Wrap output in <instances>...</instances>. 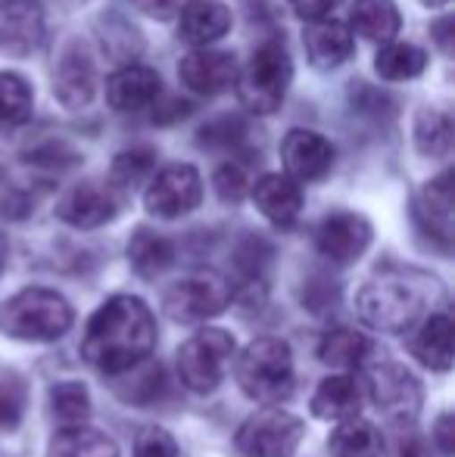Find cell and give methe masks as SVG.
Instances as JSON below:
<instances>
[{
	"instance_id": "obj_34",
	"label": "cell",
	"mask_w": 455,
	"mask_h": 457,
	"mask_svg": "<svg viewBox=\"0 0 455 457\" xmlns=\"http://www.w3.org/2000/svg\"><path fill=\"white\" fill-rule=\"evenodd\" d=\"M25 398H29L25 379L0 367V433H13L22 423Z\"/></svg>"
},
{
	"instance_id": "obj_35",
	"label": "cell",
	"mask_w": 455,
	"mask_h": 457,
	"mask_svg": "<svg viewBox=\"0 0 455 457\" xmlns=\"http://www.w3.org/2000/svg\"><path fill=\"white\" fill-rule=\"evenodd\" d=\"M203 150H237L247 140V121L237 115H219L197 131Z\"/></svg>"
},
{
	"instance_id": "obj_39",
	"label": "cell",
	"mask_w": 455,
	"mask_h": 457,
	"mask_svg": "<svg viewBox=\"0 0 455 457\" xmlns=\"http://www.w3.org/2000/svg\"><path fill=\"white\" fill-rule=\"evenodd\" d=\"M213 184H215V193H219V196L225 199V203H240L243 193L249 190V184H247V171H243L237 162H225V165H219V169H215Z\"/></svg>"
},
{
	"instance_id": "obj_12",
	"label": "cell",
	"mask_w": 455,
	"mask_h": 457,
	"mask_svg": "<svg viewBox=\"0 0 455 457\" xmlns=\"http://www.w3.org/2000/svg\"><path fill=\"white\" fill-rule=\"evenodd\" d=\"M316 246L334 265H352L371 246V224L368 218L356 212H334L316 230Z\"/></svg>"
},
{
	"instance_id": "obj_37",
	"label": "cell",
	"mask_w": 455,
	"mask_h": 457,
	"mask_svg": "<svg viewBox=\"0 0 455 457\" xmlns=\"http://www.w3.org/2000/svg\"><path fill=\"white\" fill-rule=\"evenodd\" d=\"M100 35H104V41L113 47L115 56H134L140 50L138 35H134V29L122 16H110V19H106V22L100 25Z\"/></svg>"
},
{
	"instance_id": "obj_6",
	"label": "cell",
	"mask_w": 455,
	"mask_h": 457,
	"mask_svg": "<svg viewBox=\"0 0 455 457\" xmlns=\"http://www.w3.org/2000/svg\"><path fill=\"white\" fill-rule=\"evenodd\" d=\"M231 355L234 337L219 327H206L178 349V377L190 392H213L225 379Z\"/></svg>"
},
{
	"instance_id": "obj_7",
	"label": "cell",
	"mask_w": 455,
	"mask_h": 457,
	"mask_svg": "<svg viewBox=\"0 0 455 457\" xmlns=\"http://www.w3.org/2000/svg\"><path fill=\"white\" fill-rule=\"evenodd\" d=\"M306 436L299 417L281 408H262L237 429V452L243 457H293Z\"/></svg>"
},
{
	"instance_id": "obj_4",
	"label": "cell",
	"mask_w": 455,
	"mask_h": 457,
	"mask_svg": "<svg viewBox=\"0 0 455 457\" xmlns=\"http://www.w3.org/2000/svg\"><path fill=\"white\" fill-rule=\"evenodd\" d=\"M237 383L253 402L278 408L293 395V355L278 337H259L237 358Z\"/></svg>"
},
{
	"instance_id": "obj_25",
	"label": "cell",
	"mask_w": 455,
	"mask_h": 457,
	"mask_svg": "<svg viewBox=\"0 0 455 457\" xmlns=\"http://www.w3.org/2000/svg\"><path fill=\"white\" fill-rule=\"evenodd\" d=\"M128 262L144 280H153L175 262V249L163 234H156L150 228H138L131 240H128Z\"/></svg>"
},
{
	"instance_id": "obj_15",
	"label": "cell",
	"mask_w": 455,
	"mask_h": 457,
	"mask_svg": "<svg viewBox=\"0 0 455 457\" xmlns=\"http://www.w3.org/2000/svg\"><path fill=\"white\" fill-rule=\"evenodd\" d=\"M115 212H119V199L110 187L97 181H85L66 193L56 205V218L79 230H94L100 224L113 221Z\"/></svg>"
},
{
	"instance_id": "obj_31",
	"label": "cell",
	"mask_w": 455,
	"mask_h": 457,
	"mask_svg": "<svg viewBox=\"0 0 455 457\" xmlns=\"http://www.w3.org/2000/svg\"><path fill=\"white\" fill-rule=\"evenodd\" d=\"M31 106H35V91L29 81L16 72H0V125H25L31 119Z\"/></svg>"
},
{
	"instance_id": "obj_44",
	"label": "cell",
	"mask_w": 455,
	"mask_h": 457,
	"mask_svg": "<svg viewBox=\"0 0 455 457\" xmlns=\"http://www.w3.org/2000/svg\"><path fill=\"white\" fill-rule=\"evenodd\" d=\"M434 436H437V445H440V452H443L446 457H452L455 454V420H452V414H443L437 420V429H434Z\"/></svg>"
},
{
	"instance_id": "obj_45",
	"label": "cell",
	"mask_w": 455,
	"mask_h": 457,
	"mask_svg": "<svg viewBox=\"0 0 455 457\" xmlns=\"http://www.w3.org/2000/svg\"><path fill=\"white\" fill-rule=\"evenodd\" d=\"M31 212V199L22 196V193H10V196L0 203V215L13 218V221H19V218H25Z\"/></svg>"
},
{
	"instance_id": "obj_27",
	"label": "cell",
	"mask_w": 455,
	"mask_h": 457,
	"mask_svg": "<svg viewBox=\"0 0 455 457\" xmlns=\"http://www.w3.org/2000/svg\"><path fill=\"white\" fill-rule=\"evenodd\" d=\"M415 146L421 156L443 159L452 150V119L443 109L425 106L415 115Z\"/></svg>"
},
{
	"instance_id": "obj_24",
	"label": "cell",
	"mask_w": 455,
	"mask_h": 457,
	"mask_svg": "<svg viewBox=\"0 0 455 457\" xmlns=\"http://www.w3.org/2000/svg\"><path fill=\"white\" fill-rule=\"evenodd\" d=\"M412 355L431 370L446 373L452 367V320L446 314H431L412 337Z\"/></svg>"
},
{
	"instance_id": "obj_2",
	"label": "cell",
	"mask_w": 455,
	"mask_h": 457,
	"mask_svg": "<svg viewBox=\"0 0 455 457\" xmlns=\"http://www.w3.org/2000/svg\"><path fill=\"white\" fill-rule=\"evenodd\" d=\"M427 287L406 274H381L358 289V318L381 333H406L421 320Z\"/></svg>"
},
{
	"instance_id": "obj_46",
	"label": "cell",
	"mask_w": 455,
	"mask_h": 457,
	"mask_svg": "<svg viewBox=\"0 0 455 457\" xmlns=\"http://www.w3.org/2000/svg\"><path fill=\"white\" fill-rule=\"evenodd\" d=\"M431 35L437 37L440 50H443V54H450V50H452V19L443 16L440 22H434L431 25Z\"/></svg>"
},
{
	"instance_id": "obj_29",
	"label": "cell",
	"mask_w": 455,
	"mask_h": 457,
	"mask_svg": "<svg viewBox=\"0 0 455 457\" xmlns=\"http://www.w3.org/2000/svg\"><path fill=\"white\" fill-rule=\"evenodd\" d=\"M371 352V343L365 333L350 330V327H334L318 343V358L331 367H358Z\"/></svg>"
},
{
	"instance_id": "obj_1",
	"label": "cell",
	"mask_w": 455,
	"mask_h": 457,
	"mask_svg": "<svg viewBox=\"0 0 455 457\" xmlns=\"http://www.w3.org/2000/svg\"><path fill=\"white\" fill-rule=\"evenodd\" d=\"M156 345V320L138 295H113L88 320L81 355L100 373L122 377L144 364Z\"/></svg>"
},
{
	"instance_id": "obj_33",
	"label": "cell",
	"mask_w": 455,
	"mask_h": 457,
	"mask_svg": "<svg viewBox=\"0 0 455 457\" xmlns=\"http://www.w3.org/2000/svg\"><path fill=\"white\" fill-rule=\"evenodd\" d=\"M156 169V150L150 146H131V150L119 153L113 159V184H119L122 190H131V187L144 184L147 178Z\"/></svg>"
},
{
	"instance_id": "obj_13",
	"label": "cell",
	"mask_w": 455,
	"mask_h": 457,
	"mask_svg": "<svg viewBox=\"0 0 455 457\" xmlns=\"http://www.w3.org/2000/svg\"><path fill=\"white\" fill-rule=\"evenodd\" d=\"M281 159H284L287 171L293 181H322L331 169H334L337 150L328 137H322L318 131L309 128H293L287 131V137L281 140Z\"/></svg>"
},
{
	"instance_id": "obj_28",
	"label": "cell",
	"mask_w": 455,
	"mask_h": 457,
	"mask_svg": "<svg viewBox=\"0 0 455 457\" xmlns=\"http://www.w3.org/2000/svg\"><path fill=\"white\" fill-rule=\"evenodd\" d=\"M427 54L418 44H383L375 56V69L387 81H412L425 72Z\"/></svg>"
},
{
	"instance_id": "obj_21",
	"label": "cell",
	"mask_w": 455,
	"mask_h": 457,
	"mask_svg": "<svg viewBox=\"0 0 455 457\" xmlns=\"http://www.w3.org/2000/svg\"><path fill=\"white\" fill-rule=\"evenodd\" d=\"M256 209L274 224V228H293L303 212V193L299 184L287 175H265L253 187Z\"/></svg>"
},
{
	"instance_id": "obj_47",
	"label": "cell",
	"mask_w": 455,
	"mask_h": 457,
	"mask_svg": "<svg viewBox=\"0 0 455 457\" xmlns=\"http://www.w3.org/2000/svg\"><path fill=\"white\" fill-rule=\"evenodd\" d=\"M400 457H431V448L421 439H409L406 445L400 448Z\"/></svg>"
},
{
	"instance_id": "obj_41",
	"label": "cell",
	"mask_w": 455,
	"mask_h": 457,
	"mask_svg": "<svg viewBox=\"0 0 455 457\" xmlns=\"http://www.w3.org/2000/svg\"><path fill=\"white\" fill-rule=\"evenodd\" d=\"M131 4L150 19H175V16H181L194 0H131Z\"/></svg>"
},
{
	"instance_id": "obj_16",
	"label": "cell",
	"mask_w": 455,
	"mask_h": 457,
	"mask_svg": "<svg viewBox=\"0 0 455 457\" xmlns=\"http://www.w3.org/2000/svg\"><path fill=\"white\" fill-rule=\"evenodd\" d=\"M178 79L188 91L200 96H215L228 91L237 81V62L234 54L225 50H194L178 62Z\"/></svg>"
},
{
	"instance_id": "obj_38",
	"label": "cell",
	"mask_w": 455,
	"mask_h": 457,
	"mask_svg": "<svg viewBox=\"0 0 455 457\" xmlns=\"http://www.w3.org/2000/svg\"><path fill=\"white\" fill-rule=\"evenodd\" d=\"M25 162H31V165H41V169H72V165H79L81 162V156L75 150H69L66 144H44V146H38V150H31V153H25Z\"/></svg>"
},
{
	"instance_id": "obj_23",
	"label": "cell",
	"mask_w": 455,
	"mask_h": 457,
	"mask_svg": "<svg viewBox=\"0 0 455 457\" xmlns=\"http://www.w3.org/2000/svg\"><path fill=\"white\" fill-rule=\"evenodd\" d=\"M400 25V6L393 0H356L350 10V31L362 35L365 41L390 44Z\"/></svg>"
},
{
	"instance_id": "obj_14",
	"label": "cell",
	"mask_w": 455,
	"mask_h": 457,
	"mask_svg": "<svg viewBox=\"0 0 455 457\" xmlns=\"http://www.w3.org/2000/svg\"><path fill=\"white\" fill-rule=\"evenodd\" d=\"M54 94L66 109H85L97 94V66L88 47L79 41L66 44L54 69Z\"/></svg>"
},
{
	"instance_id": "obj_32",
	"label": "cell",
	"mask_w": 455,
	"mask_h": 457,
	"mask_svg": "<svg viewBox=\"0 0 455 457\" xmlns=\"http://www.w3.org/2000/svg\"><path fill=\"white\" fill-rule=\"evenodd\" d=\"M50 411L56 420H63L66 427H85V420L91 417V395L88 386L79 379H66V383L50 386Z\"/></svg>"
},
{
	"instance_id": "obj_49",
	"label": "cell",
	"mask_w": 455,
	"mask_h": 457,
	"mask_svg": "<svg viewBox=\"0 0 455 457\" xmlns=\"http://www.w3.org/2000/svg\"><path fill=\"white\" fill-rule=\"evenodd\" d=\"M421 4H427V6H443L446 0H421Z\"/></svg>"
},
{
	"instance_id": "obj_30",
	"label": "cell",
	"mask_w": 455,
	"mask_h": 457,
	"mask_svg": "<svg viewBox=\"0 0 455 457\" xmlns=\"http://www.w3.org/2000/svg\"><path fill=\"white\" fill-rule=\"evenodd\" d=\"M328 448L334 457H381V433L368 420H346L331 433Z\"/></svg>"
},
{
	"instance_id": "obj_26",
	"label": "cell",
	"mask_w": 455,
	"mask_h": 457,
	"mask_svg": "<svg viewBox=\"0 0 455 457\" xmlns=\"http://www.w3.org/2000/svg\"><path fill=\"white\" fill-rule=\"evenodd\" d=\"M47 457H119V445L94 427H66L54 436Z\"/></svg>"
},
{
	"instance_id": "obj_22",
	"label": "cell",
	"mask_w": 455,
	"mask_h": 457,
	"mask_svg": "<svg viewBox=\"0 0 455 457\" xmlns=\"http://www.w3.org/2000/svg\"><path fill=\"white\" fill-rule=\"evenodd\" d=\"M228 29H231V10L225 4L194 0V4L181 12L178 35L188 44H194V47H203V44H213V41H219V37H225Z\"/></svg>"
},
{
	"instance_id": "obj_43",
	"label": "cell",
	"mask_w": 455,
	"mask_h": 457,
	"mask_svg": "<svg viewBox=\"0 0 455 457\" xmlns=\"http://www.w3.org/2000/svg\"><path fill=\"white\" fill-rule=\"evenodd\" d=\"M190 109L194 106H190L188 100H156V106H153V121H156V125H172V121L184 119Z\"/></svg>"
},
{
	"instance_id": "obj_19",
	"label": "cell",
	"mask_w": 455,
	"mask_h": 457,
	"mask_svg": "<svg viewBox=\"0 0 455 457\" xmlns=\"http://www.w3.org/2000/svg\"><path fill=\"white\" fill-rule=\"evenodd\" d=\"M365 404V386L350 373H337V377L322 379V386L312 395V414L322 420H356L358 411Z\"/></svg>"
},
{
	"instance_id": "obj_9",
	"label": "cell",
	"mask_w": 455,
	"mask_h": 457,
	"mask_svg": "<svg viewBox=\"0 0 455 457\" xmlns=\"http://www.w3.org/2000/svg\"><path fill=\"white\" fill-rule=\"evenodd\" d=\"M365 398H371L387 420L412 423L421 411V383L402 364L381 361L365 373Z\"/></svg>"
},
{
	"instance_id": "obj_5",
	"label": "cell",
	"mask_w": 455,
	"mask_h": 457,
	"mask_svg": "<svg viewBox=\"0 0 455 457\" xmlns=\"http://www.w3.org/2000/svg\"><path fill=\"white\" fill-rule=\"evenodd\" d=\"M293 81V60L281 37H268L253 50L247 69L237 75L240 103L256 115H268L284 103Z\"/></svg>"
},
{
	"instance_id": "obj_42",
	"label": "cell",
	"mask_w": 455,
	"mask_h": 457,
	"mask_svg": "<svg viewBox=\"0 0 455 457\" xmlns=\"http://www.w3.org/2000/svg\"><path fill=\"white\" fill-rule=\"evenodd\" d=\"M341 4L343 0H291V10L306 22H318V19H328Z\"/></svg>"
},
{
	"instance_id": "obj_36",
	"label": "cell",
	"mask_w": 455,
	"mask_h": 457,
	"mask_svg": "<svg viewBox=\"0 0 455 457\" xmlns=\"http://www.w3.org/2000/svg\"><path fill=\"white\" fill-rule=\"evenodd\" d=\"M128 373H134V383L128 386V389H122V395L128 398V402H150V398L159 395V389H163V370H159V364H138L131 367Z\"/></svg>"
},
{
	"instance_id": "obj_17",
	"label": "cell",
	"mask_w": 455,
	"mask_h": 457,
	"mask_svg": "<svg viewBox=\"0 0 455 457\" xmlns=\"http://www.w3.org/2000/svg\"><path fill=\"white\" fill-rule=\"evenodd\" d=\"M159 91H163L159 72L150 66H138V62H128L106 79V103L115 112H138V109L153 106L159 100Z\"/></svg>"
},
{
	"instance_id": "obj_8",
	"label": "cell",
	"mask_w": 455,
	"mask_h": 457,
	"mask_svg": "<svg viewBox=\"0 0 455 457\" xmlns=\"http://www.w3.org/2000/svg\"><path fill=\"white\" fill-rule=\"evenodd\" d=\"M231 283L222 274H194L184 277L181 283L165 289L163 305L165 314L178 324H200V320H209L215 314H222L231 305Z\"/></svg>"
},
{
	"instance_id": "obj_10",
	"label": "cell",
	"mask_w": 455,
	"mask_h": 457,
	"mask_svg": "<svg viewBox=\"0 0 455 457\" xmlns=\"http://www.w3.org/2000/svg\"><path fill=\"white\" fill-rule=\"evenodd\" d=\"M203 199V181L194 165H165L147 187L144 205L156 218H181L194 212Z\"/></svg>"
},
{
	"instance_id": "obj_11",
	"label": "cell",
	"mask_w": 455,
	"mask_h": 457,
	"mask_svg": "<svg viewBox=\"0 0 455 457\" xmlns=\"http://www.w3.org/2000/svg\"><path fill=\"white\" fill-rule=\"evenodd\" d=\"M47 16L41 0H4L0 4V54L31 56L44 44Z\"/></svg>"
},
{
	"instance_id": "obj_20",
	"label": "cell",
	"mask_w": 455,
	"mask_h": 457,
	"mask_svg": "<svg viewBox=\"0 0 455 457\" xmlns=\"http://www.w3.org/2000/svg\"><path fill=\"white\" fill-rule=\"evenodd\" d=\"M303 41H306L309 62L316 69H324V72L337 69L341 62L350 60V54H352V31L341 19H318V22H309L303 31Z\"/></svg>"
},
{
	"instance_id": "obj_3",
	"label": "cell",
	"mask_w": 455,
	"mask_h": 457,
	"mask_svg": "<svg viewBox=\"0 0 455 457\" xmlns=\"http://www.w3.org/2000/svg\"><path fill=\"white\" fill-rule=\"evenodd\" d=\"M75 314L60 293L44 287H29L0 308V330L22 343H54L66 337Z\"/></svg>"
},
{
	"instance_id": "obj_40",
	"label": "cell",
	"mask_w": 455,
	"mask_h": 457,
	"mask_svg": "<svg viewBox=\"0 0 455 457\" xmlns=\"http://www.w3.org/2000/svg\"><path fill=\"white\" fill-rule=\"evenodd\" d=\"M134 457H178V445L165 429L159 427H147L138 433L134 442Z\"/></svg>"
},
{
	"instance_id": "obj_18",
	"label": "cell",
	"mask_w": 455,
	"mask_h": 457,
	"mask_svg": "<svg viewBox=\"0 0 455 457\" xmlns=\"http://www.w3.org/2000/svg\"><path fill=\"white\" fill-rule=\"evenodd\" d=\"M452 171H443L434 178L431 184L421 187L418 199H415V218L418 224L434 237L437 243L450 246L452 243Z\"/></svg>"
},
{
	"instance_id": "obj_48",
	"label": "cell",
	"mask_w": 455,
	"mask_h": 457,
	"mask_svg": "<svg viewBox=\"0 0 455 457\" xmlns=\"http://www.w3.org/2000/svg\"><path fill=\"white\" fill-rule=\"evenodd\" d=\"M4 268H6V240L0 234V274H4Z\"/></svg>"
}]
</instances>
